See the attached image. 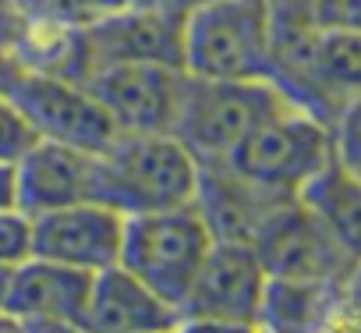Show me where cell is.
Instances as JSON below:
<instances>
[{
    "mask_svg": "<svg viewBox=\"0 0 361 333\" xmlns=\"http://www.w3.org/2000/svg\"><path fill=\"white\" fill-rule=\"evenodd\" d=\"M280 202V195H269L245 178H238L227 163H202L199 166V188H195V210L209 224L216 241H248L259 231L269 206Z\"/></svg>",
    "mask_w": 361,
    "mask_h": 333,
    "instance_id": "9a60e30c",
    "label": "cell"
},
{
    "mask_svg": "<svg viewBox=\"0 0 361 333\" xmlns=\"http://www.w3.org/2000/svg\"><path fill=\"white\" fill-rule=\"evenodd\" d=\"M213 231L195 210L170 206L152 213H131L124 217V238H121V266L135 273L149 291H156L166 305H180L213 248Z\"/></svg>",
    "mask_w": 361,
    "mask_h": 333,
    "instance_id": "5b68a950",
    "label": "cell"
},
{
    "mask_svg": "<svg viewBox=\"0 0 361 333\" xmlns=\"http://www.w3.org/2000/svg\"><path fill=\"white\" fill-rule=\"evenodd\" d=\"M333 159H336L333 124L287 103L283 110L255 124L220 163H227L248 185L290 199Z\"/></svg>",
    "mask_w": 361,
    "mask_h": 333,
    "instance_id": "277c9868",
    "label": "cell"
},
{
    "mask_svg": "<svg viewBox=\"0 0 361 333\" xmlns=\"http://www.w3.org/2000/svg\"><path fill=\"white\" fill-rule=\"evenodd\" d=\"M36 142H39V135H36L32 121L22 114V107L8 92H0V159L18 163Z\"/></svg>",
    "mask_w": 361,
    "mask_h": 333,
    "instance_id": "ffe728a7",
    "label": "cell"
},
{
    "mask_svg": "<svg viewBox=\"0 0 361 333\" xmlns=\"http://www.w3.org/2000/svg\"><path fill=\"white\" fill-rule=\"evenodd\" d=\"M319 32H361V0H294Z\"/></svg>",
    "mask_w": 361,
    "mask_h": 333,
    "instance_id": "44dd1931",
    "label": "cell"
},
{
    "mask_svg": "<svg viewBox=\"0 0 361 333\" xmlns=\"http://www.w3.org/2000/svg\"><path fill=\"white\" fill-rule=\"evenodd\" d=\"M340 326H361V259L350 266L340 287Z\"/></svg>",
    "mask_w": 361,
    "mask_h": 333,
    "instance_id": "cb8c5ba5",
    "label": "cell"
},
{
    "mask_svg": "<svg viewBox=\"0 0 361 333\" xmlns=\"http://www.w3.org/2000/svg\"><path fill=\"white\" fill-rule=\"evenodd\" d=\"M177 4H180V0H177Z\"/></svg>",
    "mask_w": 361,
    "mask_h": 333,
    "instance_id": "83f0119b",
    "label": "cell"
},
{
    "mask_svg": "<svg viewBox=\"0 0 361 333\" xmlns=\"http://www.w3.org/2000/svg\"><path fill=\"white\" fill-rule=\"evenodd\" d=\"M287 103L290 99L269 78H202L185 71L170 131L199 163H220L255 124Z\"/></svg>",
    "mask_w": 361,
    "mask_h": 333,
    "instance_id": "7a4b0ae2",
    "label": "cell"
},
{
    "mask_svg": "<svg viewBox=\"0 0 361 333\" xmlns=\"http://www.w3.org/2000/svg\"><path fill=\"white\" fill-rule=\"evenodd\" d=\"M185 68L152 61L92 64L82 78L117 131H170Z\"/></svg>",
    "mask_w": 361,
    "mask_h": 333,
    "instance_id": "9c48e42d",
    "label": "cell"
},
{
    "mask_svg": "<svg viewBox=\"0 0 361 333\" xmlns=\"http://www.w3.org/2000/svg\"><path fill=\"white\" fill-rule=\"evenodd\" d=\"M199 159L173 131H117L96 152V202L117 213H152L195 202Z\"/></svg>",
    "mask_w": 361,
    "mask_h": 333,
    "instance_id": "6da1fadb",
    "label": "cell"
},
{
    "mask_svg": "<svg viewBox=\"0 0 361 333\" xmlns=\"http://www.w3.org/2000/svg\"><path fill=\"white\" fill-rule=\"evenodd\" d=\"M266 270L248 241H213L185 301L177 305L180 326H231L259 329Z\"/></svg>",
    "mask_w": 361,
    "mask_h": 333,
    "instance_id": "52a82bcc",
    "label": "cell"
},
{
    "mask_svg": "<svg viewBox=\"0 0 361 333\" xmlns=\"http://www.w3.org/2000/svg\"><path fill=\"white\" fill-rule=\"evenodd\" d=\"M315 114L333 124L336 110L361 96V32H319L312 61Z\"/></svg>",
    "mask_w": 361,
    "mask_h": 333,
    "instance_id": "ac0fdd59",
    "label": "cell"
},
{
    "mask_svg": "<svg viewBox=\"0 0 361 333\" xmlns=\"http://www.w3.org/2000/svg\"><path fill=\"white\" fill-rule=\"evenodd\" d=\"M170 326H180L177 308L166 305L156 291H149L121 262L92 273V287H89V305H85L82 329H99V333H149V329H170Z\"/></svg>",
    "mask_w": 361,
    "mask_h": 333,
    "instance_id": "5bb4252c",
    "label": "cell"
},
{
    "mask_svg": "<svg viewBox=\"0 0 361 333\" xmlns=\"http://www.w3.org/2000/svg\"><path fill=\"white\" fill-rule=\"evenodd\" d=\"M32 255V217L22 206L0 210V266L15 270Z\"/></svg>",
    "mask_w": 361,
    "mask_h": 333,
    "instance_id": "7402d4cb",
    "label": "cell"
},
{
    "mask_svg": "<svg viewBox=\"0 0 361 333\" xmlns=\"http://www.w3.org/2000/svg\"><path fill=\"white\" fill-rule=\"evenodd\" d=\"M340 287H343V280L266 277L262 305H259V329L340 326Z\"/></svg>",
    "mask_w": 361,
    "mask_h": 333,
    "instance_id": "2e32d148",
    "label": "cell"
},
{
    "mask_svg": "<svg viewBox=\"0 0 361 333\" xmlns=\"http://www.w3.org/2000/svg\"><path fill=\"white\" fill-rule=\"evenodd\" d=\"M22 36V18L11 8V0H0V54H11Z\"/></svg>",
    "mask_w": 361,
    "mask_h": 333,
    "instance_id": "d4e9b609",
    "label": "cell"
},
{
    "mask_svg": "<svg viewBox=\"0 0 361 333\" xmlns=\"http://www.w3.org/2000/svg\"><path fill=\"white\" fill-rule=\"evenodd\" d=\"M185 4L177 0H128L124 8L85 29L89 68L110 61H152L180 68Z\"/></svg>",
    "mask_w": 361,
    "mask_h": 333,
    "instance_id": "30bf717a",
    "label": "cell"
},
{
    "mask_svg": "<svg viewBox=\"0 0 361 333\" xmlns=\"http://www.w3.org/2000/svg\"><path fill=\"white\" fill-rule=\"evenodd\" d=\"M8 277H11V270H4V266H0V326H11V322H8V315H4V294H8Z\"/></svg>",
    "mask_w": 361,
    "mask_h": 333,
    "instance_id": "4316f807",
    "label": "cell"
},
{
    "mask_svg": "<svg viewBox=\"0 0 361 333\" xmlns=\"http://www.w3.org/2000/svg\"><path fill=\"white\" fill-rule=\"evenodd\" d=\"M357 174H361V171H357Z\"/></svg>",
    "mask_w": 361,
    "mask_h": 333,
    "instance_id": "f1b7e54d",
    "label": "cell"
},
{
    "mask_svg": "<svg viewBox=\"0 0 361 333\" xmlns=\"http://www.w3.org/2000/svg\"><path fill=\"white\" fill-rule=\"evenodd\" d=\"M0 92H8L32 121L39 138L68 142L89 152H103L117 135L106 110L75 78L22 68L11 54L0 57Z\"/></svg>",
    "mask_w": 361,
    "mask_h": 333,
    "instance_id": "8992f818",
    "label": "cell"
},
{
    "mask_svg": "<svg viewBox=\"0 0 361 333\" xmlns=\"http://www.w3.org/2000/svg\"><path fill=\"white\" fill-rule=\"evenodd\" d=\"M333 142H336V159L361 171V96L347 99L336 117H333Z\"/></svg>",
    "mask_w": 361,
    "mask_h": 333,
    "instance_id": "603a6c76",
    "label": "cell"
},
{
    "mask_svg": "<svg viewBox=\"0 0 361 333\" xmlns=\"http://www.w3.org/2000/svg\"><path fill=\"white\" fill-rule=\"evenodd\" d=\"M128 0H11V8L25 25H47V29H68L85 32Z\"/></svg>",
    "mask_w": 361,
    "mask_h": 333,
    "instance_id": "d6986e66",
    "label": "cell"
},
{
    "mask_svg": "<svg viewBox=\"0 0 361 333\" xmlns=\"http://www.w3.org/2000/svg\"><path fill=\"white\" fill-rule=\"evenodd\" d=\"M89 287L92 273L29 255L8 277L4 315L18 329H82Z\"/></svg>",
    "mask_w": 361,
    "mask_h": 333,
    "instance_id": "8fae6325",
    "label": "cell"
},
{
    "mask_svg": "<svg viewBox=\"0 0 361 333\" xmlns=\"http://www.w3.org/2000/svg\"><path fill=\"white\" fill-rule=\"evenodd\" d=\"M252 248L266 277L343 280L354 266V259L329 238V231L298 195L269 206L259 231L252 234Z\"/></svg>",
    "mask_w": 361,
    "mask_h": 333,
    "instance_id": "ba28073f",
    "label": "cell"
},
{
    "mask_svg": "<svg viewBox=\"0 0 361 333\" xmlns=\"http://www.w3.org/2000/svg\"><path fill=\"white\" fill-rule=\"evenodd\" d=\"M18 206L29 217L96 199V152L39 138L18 163Z\"/></svg>",
    "mask_w": 361,
    "mask_h": 333,
    "instance_id": "4fadbf2b",
    "label": "cell"
},
{
    "mask_svg": "<svg viewBox=\"0 0 361 333\" xmlns=\"http://www.w3.org/2000/svg\"><path fill=\"white\" fill-rule=\"evenodd\" d=\"M18 206V166L11 159H0V210Z\"/></svg>",
    "mask_w": 361,
    "mask_h": 333,
    "instance_id": "484cf974",
    "label": "cell"
},
{
    "mask_svg": "<svg viewBox=\"0 0 361 333\" xmlns=\"http://www.w3.org/2000/svg\"><path fill=\"white\" fill-rule=\"evenodd\" d=\"M121 238H124V213L96 199L32 217V255L85 273L117 266Z\"/></svg>",
    "mask_w": 361,
    "mask_h": 333,
    "instance_id": "7c38bea8",
    "label": "cell"
},
{
    "mask_svg": "<svg viewBox=\"0 0 361 333\" xmlns=\"http://www.w3.org/2000/svg\"><path fill=\"white\" fill-rule=\"evenodd\" d=\"M298 199L319 217L329 238L357 262L361 259V174L333 159L298 192Z\"/></svg>",
    "mask_w": 361,
    "mask_h": 333,
    "instance_id": "e0dca14e",
    "label": "cell"
},
{
    "mask_svg": "<svg viewBox=\"0 0 361 333\" xmlns=\"http://www.w3.org/2000/svg\"><path fill=\"white\" fill-rule=\"evenodd\" d=\"M273 0H195L185 8L180 68L202 78H269Z\"/></svg>",
    "mask_w": 361,
    "mask_h": 333,
    "instance_id": "3957f363",
    "label": "cell"
}]
</instances>
